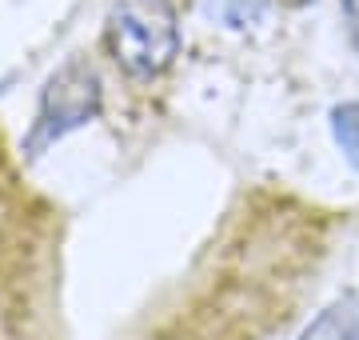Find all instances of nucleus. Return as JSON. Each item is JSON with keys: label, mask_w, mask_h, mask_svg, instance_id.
<instances>
[{"label": "nucleus", "mask_w": 359, "mask_h": 340, "mask_svg": "<svg viewBox=\"0 0 359 340\" xmlns=\"http://www.w3.org/2000/svg\"><path fill=\"white\" fill-rule=\"evenodd\" d=\"M108 48L136 80H152L180 56V25L172 0H112Z\"/></svg>", "instance_id": "1"}, {"label": "nucleus", "mask_w": 359, "mask_h": 340, "mask_svg": "<svg viewBox=\"0 0 359 340\" xmlns=\"http://www.w3.org/2000/svg\"><path fill=\"white\" fill-rule=\"evenodd\" d=\"M96 108H100V80H96L92 65L68 60V65L48 80V89H44L40 117H36L32 136H28V148L40 152L44 144L60 140L65 132L80 129L88 117H96Z\"/></svg>", "instance_id": "2"}, {"label": "nucleus", "mask_w": 359, "mask_h": 340, "mask_svg": "<svg viewBox=\"0 0 359 340\" xmlns=\"http://www.w3.org/2000/svg\"><path fill=\"white\" fill-rule=\"evenodd\" d=\"M299 340H359V296L344 292L339 301H332L299 332Z\"/></svg>", "instance_id": "3"}, {"label": "nucleus", "mask_w": 359, "mask_h": 340, "mask_svg": "<svg viewBox=\"0 0 359 340\" xmlns=\"http://www.w3.org/2000/svg\"><path fill=\"white\" fill-rule=\"evenodd\" d=\"M208 20H216L224 28H256L264 25L271 0H200Z\"/></svg>", "instance_id": "4"}, {"label": "nucleus", "mask_w": 359, "mask_h": 340, "mask_svg": "<svg viewBox=\"0 0 359 340\" xmlns=\"http://www.w3.org/2000/svg\"><path fill=\"white\" fill-rule=\"evenodd\" d=\"M332 136L344 148L347 164L359 169V100H344L332 108Z\"/></svg>", "instance_id": "5"}, {"label": "nucleus", "mask_w": 359, "mask_h": 340, "mask_svg": "<svg viewBox=\"0 0 359 340\" xmlns=\"http://www.w3.org/2000/svg\"><path fill=\"white\" fill-rule=\"evenodd\" d=\"M339 13H344V25H347V40L359 56V0H339Z\"/></svg>", "instance_id": "6"}, {"label": "nucleus", "mask_w": 359, "mask_h": 340, "mask_svg": "<svg viewBox=\"0 0 359 340\" xmlns=\"http://www.w3.org/2000/svg\"><path fill=\"white\" fill-rule=\"evenodd\" d=\"M287 4H308V0H287Z\"/></svg>", "instance_id": "7"}]
</instances>
